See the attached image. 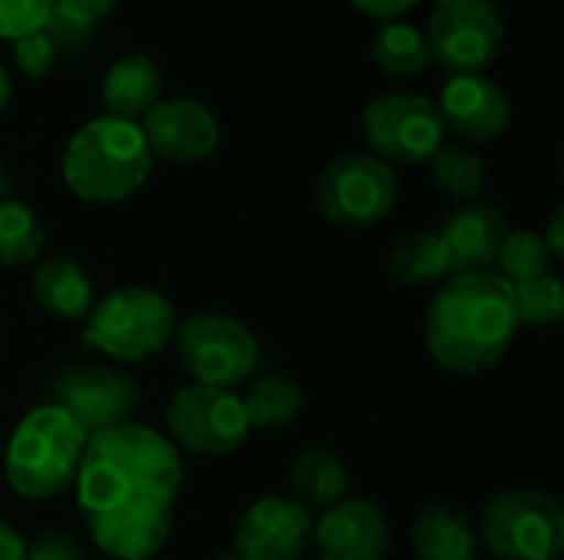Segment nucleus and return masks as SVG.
<instances>
[{"label": "nucleus", "mask_w": 564, "mask_h": 560, "mask_svg": "<svg viewBox=\"0 0 564 560\" xmlns=\"http://www.w3.org/2000/svg\"><path fill=\"white\" fill-rule=\"evenodd\" d=\"M182 479L178 449L149 426L89 436L73 485L96 548L112 560L155 558L172 538Z\"/></svg>", "instance_id": "f257e3e1"}, {"label": "nucleus", "mask_w": 564, "mask_h": 560, "mask_svg": "<svg viewBox=\"0 0 564 560\" xmlns=\"http://www.w3.org/2000/svg\"><path fill=\"white\" fill-rule=\"evenodd\" d=\"M519 327L516 287L496 271L449 277L426 307L430 356L456 376L492 370L509 353Z\"/></svg>", "instance_id": "f03ea898"}, {"label": "nucleus", "mask_w": 564, "mask_h": 560, "mask_svg": "<svg viewBox=\"0 0 564 560\" xmlns=\"http://www.w3.org/2000/svg\"><path fill=\"white\" fill-rule=\"evenodd\" d=\"M66 188L93 205H116L132 198L152 175V152L139 122L96 116L83 122L66 142L59 162Z\"/></svg>", "instance_id": "7ed1b4c3"}, {"label": "nucleus", "mask_w": 564, "mask_h": 560, "mask_svg": "<svg viewBox=\"0 0 564 560\" xmlns=\"http://www.w3.org/2000/svg\"><path fill=\"white\" fill-rule=\"evenodd\" d=\"M86 432L56 406H33L13 429L7 446V485L30 502L63 495L76 482Z\"/></svg>", "instance_id": "20e7f679"}, {"label": "nucleus", "mask_w": 564, "mask_h": 560, "mask_svg": "<svg viewBox=\"0 0 564 560\" xmlns=\"http://www.w3.org/2000/svg\"><path fill=\"white\" fill-rule=\"evenodd\" d=\"M175 333V307L152 287H119L93 304L83 343L119 363H139L169 347Z\"/></svg>", "instance_id": "39448f33"}, {"label": "nucleus", "mask_w": 564, "mask_h": 560, "mask_svg": "<svg viewBox=\"0 0 564 560\" xmlns=\"http://www.w3.org/2000/svg\"><path fill=\"white\" fill-rule=\"evenodd\" d=\"M476 535L499 560H558L564 512L545 492H502L486 505Z\"/></svg>", "instance_id": "423d86ee"}, {"label": "nucleus", "mask_w": 564, "mask_h": 560, "mask_svg": "<svg viewBox=\"0 0 564 560\" xmlns=\"http://www.w3.org/2000/svg\"><path fill=\"white\" fill-rule=\"evenodd\" d=\"M172 343L182 370L198 386L231 389L261 363L254 333L228 314H192L188 320L175 323Z\"/></svg>", "instance_id": "0eeeda50"}, {"label": "nucleus", "mask_w": 564, "mask_h": 560, "mask_svg": "<svg viewBox=\"0 0 564 560\" xmlns=\"http://www.w3.org/2000/svg\"><path fill=\"white\" fill-rule=\"evenodd\" d=\"M430 59L449 76L486 73L506 43V20L496 0H436L426 20Z\"/></svg>", "instance_id": "6e6552de"}, {"label": "nucleus", "mask_w": 564, "mask_h": 560, "mask_svg": "<svg viewBox=\"0 0 564 560\" xmlns=\"http://www.w3.org/2000/svg\"><path fill=\"white\" fill-rule=\"evenodd\" d=\"M364 139L380 162L423 165L446 142V125L430 96L383 92L364 109Z\"/></svg>", "instance_id": "1a4fd4ad"}, {"label": "nucleus", "mask_w": 564, "mask_h": 560, "mask_svg": "<svg viewBox=\"0 0 564 560\" xmlns=\"http://www.w3.org/2000/svg\"><path fill=\"white\" fill-rule=\"evenodd\" d=\"M397 175L377 155L350 152L334 158L314 188L317 211L340 228H373L397 205Z\"/></svg>", "instance_id": "9d476101"}, {"label": "nucleus", "mask_w": 564, "mask_h": 560, "mask_svg": "<svg viewBox=\"0 0 564 560\" xmlns=\"http://www.w3.org/2000/svg\"><path fill=\"white\" fill-rule=\"evenodd\" d=\"M169 436L192 455L221 459L245 446L248 439V419L241 409V396L231 389L215 386H185L172 396L165 409Z\"/></svg>", "instance_id": "9b49d317"}, {"label": "nucleus", "mask_w": 564, "mask_h": 560, "mask_svg": "<svg viewBox=\"0 0 564 560\" xmlns=\"http://www.w3.org/2000/svg\"><path fill=\"white\" fill-rule=\"evenodd\" d=\"M50 406L63 409L86 436L126 426L139 406V386L109 366H69L56 370L46 383Z\"/></svg>", "instance_id": "f8f14e48"}, {"label": "nucleus", "mask_w": 564, "mask_h": 560, "mask_svg": "<svg viewBox=\"0 0 564 560\" xmlns=\"http://www.w3.org/2000/svg\"><path fill=\"white\" fill-rule=\"evenodd\" d=\"M311 508L294 498L264 495L238 518L235 554L241 560H301L311 545Z\"/></svg>", "instance_id": "ddd939ff"}, {"label": "nucleus", "mask_w": 564, "mask_h": 560, "mask_svg": "<svg viewBox=\"0 0 564 560\" xmlns=\"http://www.w3.org/2000/svg\"><path fill=\"white\" fill-rule=\"evenodd\" d=\"M139 129L145 135L152 158H165V162H178V165L208 158L221 142V125H218L215 112L205 102L188 99V96L162 99L142 119Z\"/></svg>", "instance_id": "4468645a"}, {"label": "nucleus", "mask_w": 564, "mask_h": 560, "mask_svg": "<svg viewBox=\"0 0 564 560\" xmlns=\"http://www.w3.org/2000/svg\"><path fill=\"white\" fill-rule=\"evenodd\" d=\"M311 541L317 560H383L390 551V528L383 512L367 498H344L314 521Z\"/></svg>", "instance_id": "2eb2a0df"}, {"label": "nucleus", "mask_w": 564, "mask_h": 560, "mask_svg": "<svg viewBox=\"0 0 564 560\" xmlns=\"http://www.w3.org/2000/svg\"><path fill=\"white\" fill-rule=\"evenodd\" d=\"M446 132L463 142H492L506 132L512 106L502 86L486 73L449 76L436 102Z\"/></svg>", "instance_id": "dca6fc26"}, {"label": "nucleus", "mask_w": 564, "mask_h": 560, "mask_svg": "<svg viewBox=\"0 0 564 560\" xmlns=\"http://www.w3.org/2000/svg\"><path fill=\"white\" fill-rule=\"evenodd\" d=\"M436 234L446 248V277L489 274L499 261V248L509 234V224L496 205L469 201L449 211Z\"/></svg>", "instance_id": "f3484780"}, {"label": "nucleus", "mask_w": 564, "mask_h": 560, "mask_svg": "<svg viewBox=\"0 0 564 560\" xmlns=\"http://www.w3.org/2000/svg\"><path fill=\"white\" fill-rule=\"evenodd\" d=\"M102 116L139 122L162 102V73L155 59L129 53L116 59L102 76Z\"/></svg>", "instance_id": "a211bd4d"}, {"label": "nucleus", "mask_w": 564, "mask_h": 560, "mask_svg": "<svg viewBox=\"0 0 564 560\" xmlns=\"http://www.w3.org/2000/svg\"><path fill=\"white\" fill-rule=\"evenodd\" d=\"M33 297L36 304L56 317V320H86L96 294H93V281L83 271L79 261L73 257H50L43 264H36L33 274Z\"/></svg>", "instance_id": "6ab92c4d"}, {"label": "nucleus", "mask_w": 564, "mask_h": 560, "mask_svg": "<svg viewBox=\"0 0 564 560\" xmlns=\"http://www.w3.org/2000/svg\"><path fill=\"white\" fill-rule=\"evenodd\" d=\"M413 554L416 560H476L479 535L449 505H430L413 521Z\"/></svg>", "instance_id": "aec40b11"}, {"label": "nucleus", "mask_w": 564, "mask_h": 560, "mask_svg": "<svg viewBox=\"0 0 564 560\" xmlns=\"http://www.w3.org/2000/svg\"><path fill=\"white\" fill-rule=\"evenodd\" d=\"M291 492L304 508H330L347 498V469L327 449H307L291 462Z\"/></svg>", "instance_id": "412c9836"}, {"label": "nucleus", "mask_w": 564, "mask_h": 560, "mask_svg": "<svg viewBox=\"0 0 564 560\" xmlns=\"http://www.w3.org/2000/svg\"><path fill=\"white\" fill-rule=\"evenodd\" d=\"M370 59L380 73L397 76V79L420 76L433 63L423 30L403 20H387L377 26L370 40Z\"/></svg>", "instance_id": "4be33fe9"}, {"label": "nucleus", "mask_w": 564, "mask_h": 560, "mask_svg": "<svg viewBox=\"0 0 564 560\" xmlns=\"http://www.w3.org/2000/svg\"><path fill=\"white\" fill-rule=\"evenodd\" d=\"M248 429H261V432H278L288 429L301 409H304V393L294 380L288 376H261L248 386V396L241 399Z\"/></svg>", "instance_id": "5701e85b"}, {"label": "nucleus", "mask_w": 564, "mask_h": 560, "mask_svg": "<svg viewBox=\"0 0 564 560\" xmlns=\"http://www.w3.org/2000/svg\"><path fill=\"white\" fill-rule=\"evenodd\" d=\"M430 165V182L433 188H440L443 195L469 205L476 201L482 191H486V182H489V168L482 162L479 152L473 149H463V145H440L436 155L426 162Z\"/></svg>", "instance_id": "b1692460"}, {"label": "nucleus", "mask_w": 564, "mask_h": 560, "mask_svg": "<svg viewBox=\"0 0 564 560\" xmlns=\"http://www.w3.org/2000/svg\"><path fill=\"white\" fill-rule=\"evenodd\" d=\"M390 274L400 284H433L446 277V248L436 231H410L390 254Z\"/></svg>", "instance_id": "393cba45"}, {"label": "nucleus", "mask_w": 564, "mask_h": 560, "mask_svg": "<svg viewBox=\"0 0 564 560\" xmlns=\"http://www.w3.org/2000/svg\"><path fill=\"white\" fill-rule=\"evenodd\" d=\"M43 251V221L23 201H0V267L33 264Z\"/></svg>", "instance_id": "a878e982"}, {"label": "nucleus", "mask_w": 564, "mask_h": 560, "mask_svg": "<svg viewBox=\"0 0 564 560\" xmlns=\"http://www.w3.org/2000/svg\"><path fill=\"white\" fill-rule=\"evenodd\" d=\"M549 264H552V254L539 231H509L496 261L499 277H506L512 287L549 274Z\"/></svg>", "instance_id": "bb28decb"}, {"label": "nucleus", "mask_w": 564, "mask_h": 560, "mask_svg": "<svg viewBox=\"0 0 564 560\" xmlns=\"http://www.w3.org/2000/svg\"><path fill=\"white\" fill-rule=\"evenodd\" d=\"M516 314L525 327H555L564 314V287L555 274L516 284Z\"/></svg>", "instance_id": "cd10ccee"}, {"label": "nucleus", "mask_w": 564, "mask_h": 560, "mask_svg": "<svg viewBox=\"0 0 564 560\" xmlns=\"http://www.w3.org/2000/svg\"><path fill=\"white\" fill-rule=\"evenodd\" d=\"M53 20V0H0V40H20L46 30Z\"/></svg>", "instance_id": "c85d7f7f"}, {"label": "nucleus", "mask_w": 564, "mask_h": 560, "mask_svg": "<svg viewBox=\"0 0 564 560\" xmlns=\"http://www.w3.org/2000/svg\"><path fill=\"white\" fill-rule=\"evenodd\" d=\"M59 56V43H56V33L46 26V30H36V33H26L20 40H13V63L23 76L30 79H40L53 69Z\"/></svg>", "instance_id": "c756f323"}, {"label": "nucleus", "mask_w": 564, "mask_h": 560, "mask_svg": "<svg viewBox=\"0 0 564 560\" xmlns=\"http://www.w3.org/2000/svg\"><path fill=\"white\" fill-rule=\"evenodd\" d=\"M26 560H86V551L69 531L46 528L33 541H26Z\"/></svg>", "instance_id": "7c9ffc66"}, {"label": "nucleus", "mask_w": 564, "mask_h": 560, "mask_svg": "<svg viewBox=\"0 0 564 560\" xmlns=\"http://www.w3.org/2000/svg\"><path fill=\"white\" fill-rule=\"evenodd\" d=\"M119 0H53V23L63 20L66 26H89L96 20H102Z\"/></svg>", "instance_id": "2f4dec72"}, {"label": "nucleus", "mask_w": 564, "mask_h": 560, "mask_svg": "<svg viewBox=\"0 0 564 560\" xmlns=\"http://www.w3.org/2000/svg\"><path fill=\"white\" fill-rule=\"evenodd\" d=\"M357 10H364L367 17H377V20H397L403 13H410L420 0H350Z\"/></svg>", "instance_id": "473e14b6"}, {"label": "nucleus", "mask_w": 564, "mask_h": 560, "mask_svg": "<svg viewBox=\"0 0 564 560\" xmlns=\"http://www.w3.org/2000/svg\"><path fill=\"white\" fill-rule=\"evenodd\" d=\"M0 560H26V541L10 521H0Z\"/></svg>", "instance_id": "72a5a7b5"}, {"label": "nucleus", "mask_w": 564, "mask_h": 560, "mask_svg": "<svg viewBox=\"0 0 564 560\" xmlns=\"http://www.w3.org/2000/svg\"><path fill=\"white\" fill-rule=\"evenodd\" d=\"M542 241H545V248H549L552 257H564V208H555V211H552Z\"/></svg>", "instance_id": "f704fd0d"}, {"label": "nucleus", "mask_w": 564, "mask_h": 560, "mask_svg": "<svg viewBox=\"0 0 564 560\" xmlns=\"http://www.w3.org/2000/svg\"><path fill=\"white\" fill-rule=\"evenodd\" d=\"M7 102H10V76H7V69L0 63V112L7 109Z\"/></svg>", "instance_id": "c9c22d12"}, {"label": "nucleus", "mask_w": 564, "mask_h": 560, "mask_svg": "<svg viewBox=\"0 0 564 560\" xmlns=\"http://www.w3.org/2000/svg\"><path fill=\"white\" fill-rule=\"evenodd\" d=\"M215 560H241V558H238L235 551H228V554H218V558H215Z\"/></svg>", "instance_id": "e433bc0d"}, {"label": "nucleus", "mask_w": 564, "mask_h": 560, "mask_svg": "<svg viewBox=\"0 0 564 560\" xmlns=\"http://www.w3.org/2000/svg\"><path fill=\"white\" fill-rule=\"evenodd\" d=\"M0 195H3V162H0Z\"/></svg>", "instance_id": "4c0bfd02"}]
</instances>
